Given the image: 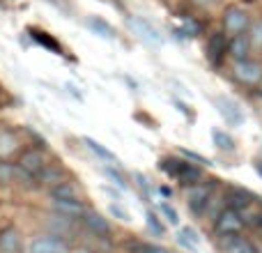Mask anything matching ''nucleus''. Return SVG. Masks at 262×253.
<instances>
[{"label": "nucleus", "instance_id": "30", "mask_svg": "<svg viewBox=\"0 0 262 253\" xmlns=\"http://www.w3.org/2000/svg\"><path fill=\"white\" fill-rule=\"evenodd\" d=\"M251 41H253L255 46H260V44H262V23L253 26V37H251Z\"/></svg>", "mask_w": 262, "mask_h": 253}, {"label": "nucleus", "instance_id": "28", "mask_svg": "<svg viewBox=\"0 0 262 253\" xmlns=\"http://www.w3.org/2000/svg\"><path fill=\"white\" fill-rule=\"evenodd\" d=\"M108 212L113 214V217H118L120 221H129V219H131L127 209H122V207H120V205H111V209H108Z\"/></svg>", "mask_w": 262, "mask_h": 253}, {"label": "nucleus", "instance_id": "16", "mask_svg": "<svg viewBox=\"0 0 262 253\" xmlns=\"http://www.w3.org/2000/svg\"><path fill=\"white\" fill-rule=\"evenodd\" d=\"M226 249L230 253H258V249H255L253 242L244 240V237H239V235L226 237Z\"/></svg>", "mask_w": 262, "mask_h": 253}, {"label": "nucleus", "instance_id": "15", "mask_svg": "<svg viewBox=\"0 0 262 253\" xmlns=\"http://www.w3.org/2000/svg\"><path fill=\"white\" fill-rule=\"evenodd\" d=\"M177 244L186 251H195L200 246V235L191 226H184V228H180V233H177Z\"/></svg>", "mask_w": 262, "mask_h": 253}, {"label": "nucleus", "instance_id": "7", "mask_svg": "<svg viewBox=\"0 0 262 253\" xmlns=\"http://www.w3.org/2000/svg\"><path fill=\"white\" fill-rule=\"evenodd\" d=\"M214 104H216L219 113L226 118L228 124H232V126L244 124V113H242L239 104H235L232 99H226V97H219V99H214Z\"/></svg>", "mask_w": 262, "mask_h": 253}, {"label": "nucleus", "instance_id": "2", "mask_svg": "<svg viewBox=\"0 0 262 253\" xmlns=\"http://www.w3.org/2000/svg\"><path fill=\"white\" fill-rule=\"evenodd\" d=\"M18 168H21L23 173H26L28 177H32V180H39V175L44 173V168L49 166L44 159V154L39 152V150H26V152L18 157Z\"/></svg>", "mask_w": 262, "mask_h": 253}, {"label": "nucleus", "instance_id": "31", "mask_svg": "<svg viewBox=\"0 0 262 253\" xmlns=\"http://www.w3.org/2000/svg\"><path fill=\"white\" fill-rule=\"evenodd\" d=\"M136 182H138V186H140V191H145V194H149V184H147V177L145 175H140V173H136Z\"/></svg>", "mask_w": 262, "mask_h": 253}, {"label": "nucleus", "instance_id": "29", "mask_svg": "<svg viewBox=\"0 0 262 253\" xmlns=\"http://www.w3.org/2000/svg\"><path fill=\"white\" fill-rule=\"evenodd\" d=\"M138 253H168V249H163V246H157V244H145L140 246Z\"/></svg>", "mask_w": 262, "mask_h": 253}, {"label": "nucleus", "instance_id": "35", "mask_svg": "<svg viewBox=\"0 0 262 253\" xmlns=\"http://www.w3.org/2000/svg\"><path fill=\"white\" fill-rule=\"evenodd\" d=\"M74 253H90V251H88V249H76Z\"/></svg>", "mask_w": 262, "mask_h": 253}, {"label": "nucleus", "instance_id": "17", "mask_svg": "<svg viewBox=\"0 0 262 253\" xmlns=\"http://www.w3.org/2000/svg\"><path fill=\"white\" fill-rule=\"evenodd\" d=\"M228 203H230L232 209L242 212V209H246L251 203H253V196L244 189H230V194H228Z\"/></svg>", "mask_w": 262, "mask_h": 253}, {"label": "nucleus", "instance_id": "19", "mask_svg": "<svg viewBox=\"0 0 262 253\" xmlns=\"http://www.w3.org/2000/svg\"><path fill=\"white\" fill-rule=\"evenodd\" d=\"M88 26H90L99 37H106V39H115V30H113V26H111V23H106L104 18H99V16H90V18H88Z\"/></svg>", "mask_w": 262, "mask_h": 253}, {"label": "nucleus", "instance_id": "1", "mask_svg": "<svg viewBox=\"0 0 262 253\" xmlns=\"http://www.w3.org/2000/svg\"><path fill=\"white\" fill-rule=\"evenodd\" d=\"M216 233L221 237H230V235H239L242 228H244V219H242V212L232 207H226L221 214L216 217V223H214Z\"/></svg>", "mask_w": 262, "mask_h": 253}, {"label": "nucleus", "instance_id": "25", "mask_svg": "<svg viewBox=\"0 0 262 253\" xmlns=\"http://www.w3.org/2000/svg\"><path fill=\"white\" fill-rule=\"evenodd\" d=\"M145 221H147V228L154 233V235H159V237H161L163 233H166V226H163V223H161V219H159L154 212H147V214H145Z\"/></svg>", "mask_w": 262, "mask_h": 253}, {"label": "nucleus", "instance_id": "34", "mask_svg": "<svg viewBox=\"0 0 262 253\" xmlns=\"http://www.w3.org/2000/svg\"><path fill=\"white\" fill-rule=\"evenodd\" d=\"M255 223H258V226H260V228H262V212H260V214H258V217H255Z\"/></svg>", "mask_w": 262, "mask_h": 253}, {"label": "nucleus", "instance_id": "27", "mask_svg": "<svg viewBox=\"0 0 262 253\" xmlns=\"http://www.w3.org/2000/svg\"><path fill=\"white\" fill-rule=\"evenodd\" d=\"M32 35H35V39H37V41H41V44H44V46H49V49H53L55 53H60V51H62V49H60V44H58V41H55V39H49V37H44V32H39V30H32Z\"/></svg>", "mask_w": 262, "mask_h": 253}, {"label": "nucleus", "instance_id": "20", "mask_svg": "<svg viewBox=\"0 0 262 253\" xmlns=\"http://www.w3.org/2000/svg\"><path fill=\"white\" fill-rule=\"evenodd\" d=\"M39 182H46V184H51V186L60 184V182H64V171L58 166H46L44 173L39 175Z\"/></svg>", "mask_w": 262, "mask_h": 253}, {"label": "nucleus", "instance_id": "14", "mask_svg": "<svg viewBox=\"0 0 262 253\" xmlns=\"http://www.w3.org/2000/svg\"><path fill=\"white\" fill-rule=\"evenodd\" d=\"M200 177H203L200 168L193 166V163H186V161H184L175 180L180 182V184H184V186H195V184H200Z\"/></svg>", "mask_w": 262, "mask_h": 253}, {"label": "nucleus", "instance_id": "33", "mask_svg": "<svg viewBox=\"0 0 262 253\" xmlns=\"http://www.w3.org/2000/svg\"><path fill=\"white\" fill-rule=\"evenodd\" d=\"M255 171H258V175L262 177V161H255Z\"/></svg>", "mask_w": 262, "mask_h": 253}, {"label": "nucleus", "instance_id": "9", "mask_svg": "<svg viewBox=\"0 0 262 253\" xmlns=\"http://www.w3.org/2000/svg\"><path fill=\"white\" fill-rule=\"evenodd\" d=\"M21 249H23L21 233L14 226L0 228V253H21Z\"/></svg>", "mask_w": 262, "mask_h": 253}, {"label": "nucleus", "instance_id": "3", "mask_svg": "<svg viewBox=\"0 0 262 253\" xmlns=\"http://www.w3.org/2000/svg\"><path fill=\"white\" fill-rule=\"evenodd\" d=\"M249 23H251L249 14H246L242 7H228L226 14H223V30L232 37L244 35L246 28H249Z\"/></svg>", "mask_w": 262, "mask_h": 253}, {"label": "nucleus", "instance_id": "32", "mask_svg": "<svg viewBox=\"0 0 262 253\" xmlns=\"http://www.w3.org/2000/svg\"><path fill=\"white\" fill-rule=\"evenodd\" d=\"M191 3H193L195 7H209V5H212L214 0H191Z\"/></svg>", "mask_w": 262, "mask_h": 253}, {"label": "nucleus", "instance_id": "18", "mask_svg": "<svg viewBox=\"0 0 262 253\" xmlns=\"http://www.w3.org/2000/svg\"><path fill=\"white\" fill-rule=\"evenodd\" d=\"M51 196H53V200H78L76 186L67 180L60 182V184H55V186H51Z\"/></svg>", "mask_w": 262, "mask_h": 253}, {"label": "nucleus", "instance_id": "26", "mask_svg": "<svg viewBox=\"0 0 262 253\" xmlns=\"http://www.w3.org/2000/svg\"><path fill=\"white\" fill-rule=\"evenodd\" d=\"M101 171L106 173V177H111V180H113V184H115V186H120V189H127V182H124V177L120 175L118 168H113V163H106V166L101 168Z\"/></svg>", "mask_w": 262, "mask_h": 253}, {"label": "nucleus", "instance_id": "21", "mask_svg": "<svg viewBox=\"0 0 262 253\" xmlns=\"http://www.w3.org/2000/svg\"><path fill=\"white\" fill-rule=\"evenodd\" d=\"M85 145H88V147H90L92 152H95L97 157H99V159H101V161H104V163H106V161H108V163H118V157H115V154L111 152V150L101 147V145L97 143V140H92V138H85Z\"/></svg>", "mask_w": 262, "mask_h": 253}, {"label": "nucleus", "instance_id": "10", "mask_svg": "<svg viewBox=\"0 0 262 253\" xmlns=\"http://www.w3.org/2000/svg\"><path fill=\"white\" fill-rule=\"evenodd\" d=\"M228 46H230V41H228L226 32H214L207 39V58L212 62H221V58L228 53Z\"/></svg>", "mask_w": 262, "mask_h": 253}, {"label": "nucleus", "instance_id": "22", "mask_svg": "<svg viewBox=\"0 0 262 253\" xmlns=\"http://www.w3.org/2000/svg\"><path fill=\"white\" fill-rule=\"evenodd\" d=\"M212 138H214V143H216V147H219V150H226V152L235 150V140H232V136H230V134H226V131L214 129V131H212Z\"/></svg>", "mask_w": 262, "mask_h": 253}, {"label": "nucleus", "instance_id": "4", "mask_svg": "<svg viewBox=\"0 0 262 253\" xmlns=\"http://www.w3.org/2000/svg\"><path fill=\"white\" fill-rule=\"evenodd\" d=\"M235 78L246 86H255L262 81V65L255 60H242L235 65Z\"/></svg>", "mask_w": 262, "mask_h": 253}, {"label": "nucleus", "instance_id": "13", "mask_svg": "<svg viewBox=\"0 0 262 253\" xmlns=\"http://www.w3.org/2000/svg\"><path fill=\"white\" fill-rule=\"evenodd\" d=\"M129 23H131V28H134L136 32H138L143 39H147V41H152V44H159L161 41V35H159V30L152 26L149 21H145V18H136V16H131L129 18Z\"/></svg>", "mask_w": 262, "mask_h": 253}, {"label": "nucleus", "instance_id": "11", "mask_svg": "<svg viewBox=\"0 0 262 253\" xmlns=\"http://www.w3.org/2000/svg\"><path fill=\"white\" fill-rule=\"evenodd\" d=\"M251 37L249 35H235L230 39V46H228V53L235 62H242V60H249V51H251Z\"/></svg>", "mask_w": 262, "mask_h": 253}, {"label": "nucleus", "instance_id": "36", "mask_svg": "<svg viewBox=\"0 0 262 253\" xmlns=\"http://www.w3.org/2000/svg\"><path fill=\"white\" fill-rule=\"evenodd\" d=\"M246 3H251V0H246Z\"/></svg>", "mask_w": 262, "mask_h": 253}, {"label": "nucleus", "instance_id": "6", "mask_svg": "<svg viewBox=\"0 0 262 253\" xmlns=\"http://www.w3.org/2000/svg\"><path fill=\"white\" fill-rule=\"evenodd\" d=\"M83 226H85V230L90 233V235L101 237V240H106V237L111 235L108 219L101 217L99 212H85V217H83Z\"/></svg>", "mask_w": 262, "mask_h": 253}, {"label": "nucleus", "instance_id": "12", "mask_svg": "<svg viewBox=\"0 0 262 253\" xmlns=\"http://www.w3.org/2000/svg\"><path fill=\"white\" fill-rule=\"evenodd\" d=\"M53 207H55V212L60 214V217H67V219H83L85 217V212L88 209L81 205V200H55L53 203Z\"/></svg>", "mask_w": 262, "mask_h": 253}, {"label": "nucleus", "instance_id": "8", "mask_svg": "<svg viewBox=\"0 0 262 253\" xmlns=\"http://www.w3.org/2000/svg\"><path fill=\"white\" fill-rule=\"evenodd\" d=\"M212 198V184H195L189 194V209L193 214H203Z\"/></svg>", "mask_w": 262, "mask_h": 253}, {"label": "nucleus", "instance_id": "23", "mask_svg": "<svg viewBox=\"0 0 262 253\" xmlns=\"http://www.w3.org/2000/svg\"><path fill=\"white\" fill-rule=\"evenodd\" d=\"M16 150V138H14V134H9V131H0V154H9Z\"/></svg>", "mask_w": 262, "mask_h": 253}, {"label": "nucleus", "instance_id": "24", "mask_svg": "<svg viewBox=\"0 0 262 253\" xmlns=\"http://www.w3.org/2000/svg\"><path fill=\"white\" fill-rule=\"evenodd\" d=\"M159 214H161L170 226H177V223H180V214H177V209L168 203H159Z\"/></svg>", "mask_w": 262, "mask_h": 253}, {"label": "nucleus", "instance_id": "5", "mask_svg": "<svg viewBox=\"0 0 262 253\" xmlns=\"http://www.w3.org/2000/svg\"><path fill=\"white\" fill-rule=\"evenodd\" d=\"M28 253H67V244L58 235H44L32 240V244L28 246Z\"/></svg>", "mask_w": 262, "mask_h": 253}]
</instances>
